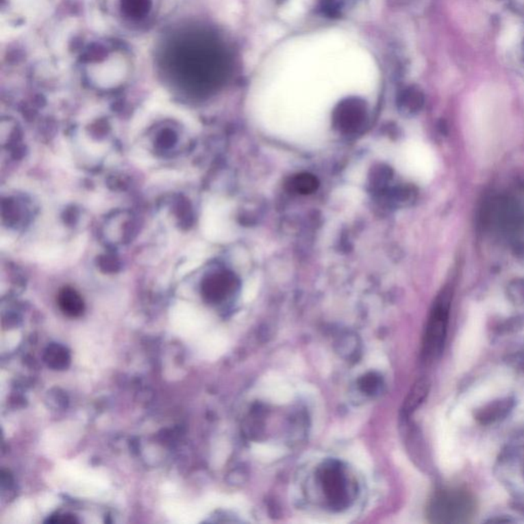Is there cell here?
Masks as SVG:
<instances>
[{
	"label": "cell",
	"mask_w": 524,
	"mask_h": 524,
	"mask_svg": "<svg viewBox=\"0 0 524 524\" xmlns=\"http://www.w3.org/2000/svg\"><path fill=\"white\" fill-rule=\"evenodd\" d=\"M45 364L51 370L64 371L71 364L69 350L59 343H51L43 354Z\"/></svg>",
	"instance_id": "cell-9"
},
{
	"label": "cell",
	"mask_w": 524,
	"mask_h": 524,
	"mask_svg": "<svg viewBox=\"0 0 524 524\" xmlns=\"http://www.w3.org/2000/svg\"><path fill=\"white\" fill-rule=\"evenodd\" d=\"M59 305L62 312L71 318H78L84 312V302L79 294L73 289H64L59 295Z\"/></svg>",
	"instance_id": "cell-10"
},
{
	"label": "cell",
	"mask_w": 524,
	"mask_h": 524,
	"mask_svg": "<svg viewBox=\"0 0 524 524\" xmlns=\"http://www.w3.org/2000/svg\"><path fill=\"white\" fill-rule=\"evenodd\" d=\"M408 161L414 175L419 179L428 180L436 171V158L432 151L423 145L415 144L408 150Z\"/></svg>",
	"instance_id": "cell-7"
},
{
	"label": "cell",
	"mask_w": 524,
	"mask_h": 524,
	"mask_svg": "<svg viewBox=\"0 0 524 524\" xmlns=\"http://www.w3.org/2000/svg\"><path fill=\"white\" fill-rule=\"evenodd\" d=\"M512 408V401L511 399H501V401H495L492 405L488 406L484 409L480 410L477 415V419L482 424H490L492 422L504 418Z\"/></svg>",
	"instance_id": "cell-11"
},
{
	"label": "cell",
	"mask_w": 524,
	"mask_h": 524,
	"mask_svg": "<svg viewBox=\"0 0 524 524\" xmlns=\"http://www.w3.org/2000/svg\"><path fill=\"white\" fill-rule=\"evenodd\" d=\"M430 383L427 379L423 378L418 380L412 387L403 403V415L411 416L414 412L419 409L420 406L424 403L428 393H429Z\"/></svg>",
	"instance_id": "cell-8"
},
{
	"label": "cell",
	"mask_w": 524,
	"mask_h": 524,
	"mask_svg": "<svg viewBox=\"0 0 524 524\" xmlns=\"http://www.w3.org/2000/svg\"><path fill=\"white\" fill-rule=\"evenodd\" d=\"M366 117V105L362 99L350 97L339 103L334 112L335 125L345 132H355Z\"/></svg>",
	"instance_id": "cell-5"
},
{
	"label": "cell",
	"mask_w": 524,
	"mask_h": 524,
	"mask_svg": "<svg viewBox=\"0 0 524 524\" xmlns=\"http://www.w3.org/2000/svg\"><path fill=\"white\" fill-rule=\"evenodd\" d=\"M237 288V281L231 273H216L209 275L202 286L205 299L210 303H221L229 298Z\"/></svg>",
	"instance_id": "cell-6"
},
{
	"label": "cell",
	"mask_w": 524,
	"mask_h": 524,
	"mask_svg": "<svg viewBox=\"0 0 524 524\" xmlns=\"http://www.w3.org/2000/svg\"><path fill=\"white\" fill-rule=\"evenodd\" d=\"M475 511L471 495L459 488H449L437 492L430 501L427 515L434 523H465Z\"/></svg>",
	"instance_id": "cell-3"
},
{
	"label": "cell",
	"mask_w": 524,
	"mask_h": 524,
	"mask_svg": "<svg viewBox=\"0 0 524 524\" xmlns=\"http://www.w3.org/2000/svg\"><path fill=\"white\" fill-rule=\"evenodd\" d=\"M382 387V379L379 375L370 373L360 380V388L366 395H375Z\"/></svg>",
	"instance_id": "cell-13"
},
{
	"label": "cell",
	"mask_w": 524,
	"mask_h": 524,
	"mask_svg": "<svg viewBox=\"0 0 524 524\" xmlns=\"http://www.w3.org/2000/svg\"><path fill=\"white\" fill-rule=\"evenodd\" d=\"M506 103L499 91L484 88L472 103L468 138L476 159L484 164L494 160L504 145L508 132Z\"/></svg>",
	"instance_id": "cell-1"
},
{
	"label": "cell",
	"mask_w": 524,
	"mask_h": 524,
	"mask_svg": "<svg viewBox=\"0 0 524 524\" xmlns=\"http://www.w3.org/2000/svg\"><path fill=\"white\" fill-rule=\"evenodd\" d=\"M318 479L331 508L345 510L353 502L356 484L340 462L336 460L325 462L319 468Z\"/></svg>",
	"instance_id": "cell-2"
},
{
	"label": "cell",
	"mask_w": 524,
	"mask_h": 524,
	"mask_svg": "<svg viewBox=\"0 0 524 524\" xmlns=\"http://www.w3.org/2000/svg\"><path fill=\"white\" fill-rule=\"evenodd\" d=\"M290 186L292 190L300 194H310L316 190L318 186V180L314 176L310 175H299L292 178Z\"/></svg>",
	"instance_id": "cell-12"
},
{
	"label": "cell",
	"mask_w": 524,
	"mask_h": 524,
	"mask_svg": "<svg viewBox=\"0 0 524 524\" xmlns=\"http://www.w3.org/2000/svg\"><path fill=\"white\" fill-rule=\"evenodd\" d=\"M78 521L74 515L71 514H58L53 515L51 519H47V523H62L70 524L77 523Z\"/></svg>",
	"instance_id": "cell-14"
},
{
	"label": "cell",
	"mask_w": 524,
	"mask_h": 524,
	"mask_svg": "<svg viewBox=\"0 0 524 524\" xmlns=\"http://www.w3.org/2000/svg\"><path fill=\"white\" fill-rule=\"evenodd\" d=\"M447 316L445 310L437 308L430 316L422 342V358L425 362L436 360L445 347L447 339Z\"/></svg>",
	"instance_id": "cell-4"
}]
</instances>
